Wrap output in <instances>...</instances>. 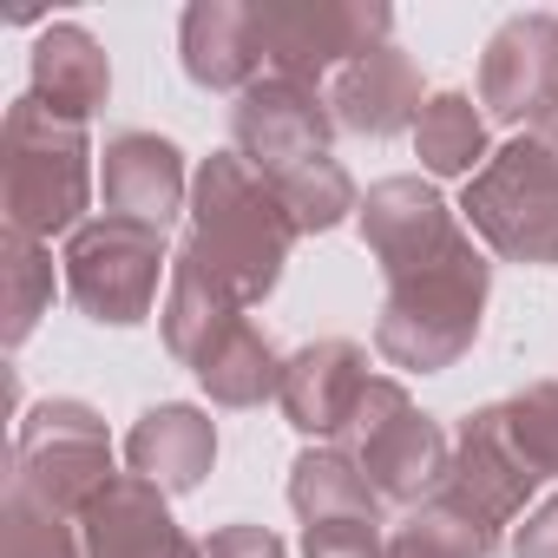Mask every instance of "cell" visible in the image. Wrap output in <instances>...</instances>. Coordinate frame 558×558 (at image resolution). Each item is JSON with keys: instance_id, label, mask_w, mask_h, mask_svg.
I'll use <instances>...</instances> for the list:
<instances>
[{"instance_id": "30bf717a", "label": "cell", "mask_w": 558, "mask_h": 558, "mask_svg": "<svg viewBox=\"0 0 558 558\" xmlns=\"http://www.w3.org/2000/svg\"><path fill=\"white\" fill-rule=\"evenodd\" d=\"M538 486H545V480L525 466V453H519L512 434H506V408H499V401H493V408H473V414L460 421V440H453V466H447L440 499L460 506L466 519H480V525L499 538L506 525H519V512H525V499H532Z\"/></svg>"}, {"instance_id": "484cf974", "label": "cell", "mask_w": 558, "mask_h": 558, "mask_svg": "<svg viewBox=\"0 0 558 558\" xmlns=\"http://www.w3.org/2000/svg\"><path fill=\"white\" fill-rule=\"evenodd\" d=\"M269 184L283 191V204H290V217H296L303 236H310V230H336L349 210H362L355 178H349L336 158H310V165H296V171H283V178H269Z\"/></svg>"}, {"instance_id": "5bb4252c", "label": "cell", "mask_w": 558, "mask_h": 558, "mask_svg": "<svg viewBox=\"0 0 558 558\" xmlns=\"http://www.w3.org/2000/svg\"><path fill=\"white\" fill-rule=\"evenodd\" d=\"M86 558H204V545L171 519L165 493L138 473H119L80 519Z\"/></svg>"}, {"instance_id": "277c9868", "label": "cell", "mask_w": 558, "mask_h": 558, "mask_svg": "<svg viewBox=\"0 0 558 558\" xmlns=\"http://www.w3.org/2000/svg\"><path fill=\"white\" fill-rule=\"evenodd\" d=\"M466 230L506 263H558V125L499 145L460 197Z\"/></svg>"}, {"instance_id": "4316f807", "label": "cell", "mask_w": 558, "mask_h": 558, "mask_svg": "<svg viewBox=\"0 0 558 558\" xmlns=\"http://www.w3.org/2000/svg\"><path fill=\"white\" fill-rule=\"evenodd\" d=\"M499 408H506V434L525 453V466L538 480H558V381H532L525 395H512Z\"/></svg>"}, {"instance_id": "cb8c5ba5", "label": "cell", "mask_w": 558, "mask_h": 558, "mask_svg": "<svg viewBox=\"0 0 558 558\" xmlns=\"http://www.w3.org/2000/svg\"><path fill=\"white\" fill-rule=\"evenodd\" d=\"M8 263H0V283H8V349H21L40 316L53 310V250L40 236H21L8 230V250H0Z\"/></svg>"}, {"instance_id": "f546056e", "label": "cell", "mask_w": 558, "mask_h": 558, "mask_svg": "<svg viewBox=\"0 0 558 558\" xmlns=\"http://www.w3.org/2000/svg\"><path fill=\"white\" fill-rule=\"evenodd\" d=\"M512 558H558V493L512 525Z\"/></svg>"}, {"instance_id": "9c48e42d", "label": "cell", "mask_w": 558, "mask_h": 558, "mask_svg": "<svg viewBox=\"0 0 558 558\" xmlns=\"http://www.w3.org/2000/svg\"><path fill=\"white\" fill-rule=\"evenodd\" d=\"M329 132H336L329 93H316L303 80L263 73L230 106V151L243 165H256L263 178H283V171H296L310 158H329Z\"/></svg>"}, {"instance_id": "603a6c76", "label": "cell", "mask_w": 558, "mask_h": 558, "mask_svg": "<svg viewBox=\"0 0 558 558\" xmlns=\"http://www.w3.org/2000/svg\"><path fill=\"white\" fill-rule=\"evenodd\" d=\"M493 532L480 519H466L460 506H447L440 493L427 506L408 512V525H395L388 538V558H493Z\"/></svg>"}, {"instance_id": "4dcf8cb0", "label": "cell", "mask_w": 558, "mask_h": 558, "mask_svg": "<svg viewBox=\"0 0 558 558\" xmlns=\"http://www.w3.org/2000/svg\"><path fill=\"white\" fill-rule=\"evenodd\" d=\"M551 125H558V112H551Z\"/></svg>"}, {"instance_id": "d6986e66", "label": "cell", "mask_w": 558, "mask_h": 558, "mask_svg": "<svg viewBox=\"0 0 558 558\" xmlns=\"http://www.w3.org/2000/svg\"><path fill=\"white\" fill-rule=\"evenodd\" d=\"M230 323H243V303L217 283L204 263H191V256L178 250V256H171V290H165V310H158L165 349H171L184 368H197V362L210 355V342H217Z\"/></svg>"}, {"instance_id": "ba28073f", "label": "cell", "mask_w": 558, "mask_h": 558, "mask_svg": "<svg viewBox=\"0 0 558 558\" xmlns=\"http://www.w3.org/2000/svg\"><path fill=\"white\" fill-rule=\"evenodd\" d=\"M256 14H263L269 73L303 80V86L355 66L362 53L388 47V34H395V14L381 0H256Z\"/></svg>"}, {"instance_id": "7a4b0ae2", "label": "cell", "mask_w": 558, "mask_h": 558, "mask_svg": "<svg viewBox=\"0 0 558 558\" xmlns=\"http://www.w3.org/2000/svg\"><path fill=\"white\" fill-rule=\"evenodd\" d=\"M296 217L256 165H243L236 151H210L191 171V236L184 256L204 263L217 283L250 310L283 283V263L296 250Z\"/></svg>"}, {"instance_id": "3957f363", "label": "cell", "mask_w": 558, "mask_h": 558, "mask_svg": "<svg viewBox=\"0 0 558 558\" xmlns=\"http://www.w3.org/2000/svg\"><path fill=\"white\" fill-rule=\"evenodd\" d=\"M0 204L21 236H73L93 204V145L86 125L53 119L40 99H14L0 125Z\"/></svg>"}, {"instance_id": "9a60e30c", "label": "cell", "mask_w": 558, "mask_h": 558, "mask_svg": "<svg viewBox=\"0 0 558 558\" xmlns=\"http://www.w3.org/2000/svg\"><path fill=\"white\" fill-rule=\"evenodd\" d=\"M178 53L191 86L204 93H250L263 80V14L256 0H191L178 21Z\"/></svg>"}, {"instance_id": "e0dca14e", "label": "cell", "mask_w": 558, "mask_h": 558, "mask_svg": "<svg viewBox=\"0 0 558 558\" xmlns=\"http://www.w3.org/2000/svg\"><path fill=\"white\" fill-rule=\"evenodd\" d=\"M210 460H217V427L191 401H158L125 434V466L138 480H151L165 499L171 493H197L204 473H210Z\"/></svg>"}, {"instance_id": "5b68a950", "label": "cell", "mask_w": 558, "mask_h": 558, "mask_svg": "<svg viewBox=\"0 0 558 558\" xmlns=\"http://www.w3.org/2000/svg\"><path fill=\"white\" fill-rule=\"evenodd\" d=\"M336 447L355 453V466L368 473L381 506H427L447 486V466H453V440L440 434V421H427L414 408V395L388 375L368 381V395H362V408H355V421Z\"/></svg>"}, {"instance_id": "ffe728a7", "label": "cell", "mask_w": 558, "mask_h": 558, "mask_svg": "<svg viewBox=\"0 0 558 558\" xmlns=\"http://www.w3.org/2000/svg\"><path fill=\"white\" fill-rule=\"evenodd\" d=\"M290 506L303 525H336V519H375L381 525V493L355 466L349 447H303L290 466Z\"/></svg>"}, {"instance_id": "4fadbf2b", "label": "cell", "mask_w": 558, "mask_h": 558, "mask_svg": "<svg viewBox=\"0 0 558 558\" xmlns=\"http://www.w3.org/2000/svg\"><path fill=\"white\" fill-rule=\"evenodd\" d=\"M99 191H106V217L165 230L178 210H191V178H184V151L158 132H119L99 158Z\"/></svg>"}, {"instance_id": "2e32d148", "label": "cell", "mask_w": 558, "mask_h": 558, "mask_svg": "<svg viewBox=\"0 0 558 558\" xmlns=\"http://www.w3.org/2000/svg\"><path fill=\"white\" fill-rule=\"evenodd\" d=\"M421 66L388 40L375 53H362L355 66L336 73L329 86V112L342 132H362V138H395V132H414L421 119Z\"/></svg>"}, {"instance_id": "f1b7e54d", "label": "cell", "mask_w": 558, "mask_h": 558, "mask_svg": "<svg viewBox=\"0 0 558 558\" xmlns=\"http://www.w3.org/2000/svg\"><path fill=\"white\" fill-rule=\"evenodd\" d=\"M204 558H290V551H283V538H276L269 525L236 519V525H217V532H210Z\"/></svg>"}, {"instance_id": "ac0fdd59", "label": "cell", "mask_w": 558, "mask_h": 558, "mask_svg": "<svg viewBox=\"0 0 558 558\" xmlns=\"http://www.w3.org/2000/svg\"><path fill=\"white\" fill-rule=\"evenodd\" d=\"M27 99H40V106H47L53 119H66V125L99 119L106 99H112V66H106L99 40H93L86 27H73V21L40 27V40H34V73H27Z\"/></svg>"}, {"instance_id": "7402d4cb", "label": "cell", "mask_w": 558, "mask_h": 558, "mask_svg": "<svg viewBox=\"0 0 558 558\" xmlns=\"http://www.w3.org/2000/svg\"><path fill=\"white\" fill-rule=\"evenodd\" d=\"M414 158L427 178H480L486 165V112L466 93H434L414 119Z\"/></svg>"}, {"instance_id": "d4e9b609", "label": "cell", "mask_w": 558, "mask_h": 558, "mask_svg": "<svg viewBox=\"0 0 558 558\" xmlns=\"http://www.w3.org/2000/svg\"><path fill=\"white\" fill-rule=\"evenodd\" d=\"M0 558H86V538H80V519L53 512L47 499L8 486V506H0Z\"/></svg>"}, {"instance_id": "52a82bcc", "label": "cell", "mask_w": 558, "mask_h": 558, "mask_svg": "<svg viewBox=\"0 0 558 558\" xmlns=\"http://www.w3.org/2000/svg\"><path fill=\"white\" fill-rule=\"evenodd\" d=\"M66 296L80 303L86 323L106 329H132L151 316L158 303V276L171 269L165 256V230L125 223V217H93L66 236Z\"/></svg>"}, {"instance_id": "44dd1931", "label": "cell", "mask_w": 558, "mask_h": 558, "mask_svg": "<svg viewBox=\"0 0 558 558\" xmlns=\"http://www.w3.org/2000/svg\"><path fill=\"white\" fill-rule=\"evenodd\" d=\"M191 375L204 381V395H210L217 408H263L276 388H283V355H276V342L243 316V323H230V329L210 342V355H204Z\"/></svg>"}, {"instance_id": "7c38bea8", "label": "cell", "mask_w": 558, "mask_h": 558, "mask_svg": "<svg viewBox=\"0 0 558 558\" xmlns=\"http://www.w3.org/2000/svg\"><path fill=\"white\" fill-rule=\"evenodd\" d=\"M368 381H375L368 375V349L349 342V336H323V342H310V349H296L283 362V388H276V401H283V414H290L296 434H310V440L329 447V440L349 434Z\"/></svg>"}, {"instance_id": "83f0119b", "label": "cell", "mask_w": 558, "mask_h": 558, "mask_svg": "<svg viewBox=\"0 0 558 558\" xmlns=\"http://www.w3.org/2000/svg\"><path fill=\"white\" fill-rule=\"evenodd\" d=\"M303 558H388V538L375 519H336V525H303Z\"/></svg>"}, {"instance_id": "8fae6325", "label": "cell", "mask_w": 558, "mask_h": 558, "mask_svg": "<svg viewBox=\"0 0 558 558\" xmlns=\"http://www.w3.org/2000/svg\"><path fill=\"white\" fill-rule=\"evenodd\" d=\"M480 106L499 125H545L558 112V21L512 14L493 27L480 53Z\"/></svg>"}, {"instance_id": "8992f818", "label": "cell", "mask_w": 558, "mask_h": 558, "mask_svg": "<svg viewBox=\"0 0 558 558\" xmlns=\"http://www.w3.org/2000/svg\"><path fill=\"white\" fill-rule=\"evenodd\" d=\"M112 434L106 421L73 401V395H53L40 408L21 414V434H14V480L21 493L47 499L53 512L66 519H86V506L112 486Z\"/></svg>"}, {"instance_id": "6da1fadb", "label": "cell", "mask_w": 558, "mask_h": 558, "mask_svg": "<svg viewBox=\"0 0 558 558\" xmlns=\"http://www.w3.org/2000/svg\"><path fill=\"white\" fill-rule=\"evenodd\" d=\"M362 243L381 263V323H375V355L408 375H440L453 368L486 316L493 263L480 256L473 230L460 210L427 184V178H381L362 197Z\"/></svg>"}]
</instances>
